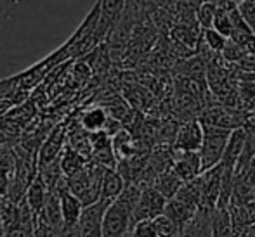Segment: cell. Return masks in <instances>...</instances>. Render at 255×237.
Listing matches in <instances>:
<instances>
[{"label": "cell", "mask_w": 255, "mask_h": 237, "mask_svg": "<svg viewBox=\"0 0 255 237\" xmlns=\"http://www.w3.org/2000/svg\"><path fill=\"white\" fill-rule=\"evenodd\" d=\"M104 170H106V166H103V164L96 163V161H92V163L87 161L84 168H80L77 173L68 177V187L84 203V206L96 203L101 197Z\"/></svg>", "instance_id": "obj_1"}, {"label": "cell", "mask_w": 255, "mask_h": 237, "mask_svg": "<svg viewBox=\"0 0 255 237\" xmlns=\"http://www.w3.org/2000/svg\"><path fill=\"white\" fill-rule=\"evenodd\" d=\"M134 225V208H130L127 203H124L118 197L113 203H110L103 220L104 237L132 236Z\"/></svg>", "instance_id": "obj_2"}, {"label": "cell", "mask_w": 255, "mask_h": 237, "mask_svg": "<svg viewBox=\"0 0 255 237\" xmlns=\"http://www.w3.org/2000/svg\"><path fill=\"white\" fill-rule=\"evenodd\" d=\"M229 135H231V130H228V128L203 123V142L198 151L200 158H202L203 170H208V168L215 166L222 161Z\"/></svg>", "instance_id": "obj_3"}, {"label": "cell", "mask_w": 255, "mask_h": 237, "mask_svg": "<svg viewBox=\"0 0 255 237\" xmlns=\"http://www.w3.org/2000/svg\"><path fill=\"white\" fill-rule=\"evenodd\" d=\"M35 236H66L64 217L57 192H49L44 208L37 213Z\"/></svg>", "instance_id": "obj_4"}, {"label": "cell", "mask_w": 255, "mask_h": 237, "mask_svg": "<svg viewBox=\"0 0 255 237\" xmlns=\"http://www.w3.org/2000/svg\"><path fill=\"white\" fill-rule=\"evenodd\" d=\"M200 121L207 125H214V127L228 128V130H235V128L243 127L245 121V111L242 107L228 106V104L217 102L214 106H207L198 114Z\"/></svg>", "instance_id": "obj_5"}, {"label": "cell", "mask_w": 255, "mask_h": 237, "mask_svg": "<svg viewBox=\"0 0 255 237\" xmlns=\"http://www.w3.org/2000/svg\"><path fill=\"white\" fill-rule=\"evenodd\" d=\"M110 201L98 199L96 203L87 204L82 210L77 225L71 229L70 236H84V237H101L103 236V220Z\"/></svg>", "instance_id": "obj_6"}, {"label": "cell", "mask_w": 255, "mask_h": 237, "mask_svg": "<svg viewBox=\"0 0 255 237\" xmlns=\"http://www.w3.org/2000/svg\"><path fill=\"white\" fill-rule=\"evenodd\" d=\"M167 197L154 185H144L141 197L137 201V206L134 210V224L161 215L165 211V206H167Z\"/></svg>", "instance_id": "obj_7"}, {"label": "cell", "mask_w": 255, "mask_h": 237, "mask_svg": "<svg viewBox=\"0 0 255 237\" xmlns=\"http://www.w3.org/2000/svg\"><path fill=\"white\" fill-rule=\"evenodd\" d=\"M203 142V123L200 118H188L177 127L172 149L174 151H200Z\"/></svg>", "instance_id": "obj_8"}, {"label": "cell", "mask_w": 255, "mask_h": 237, "mask_svg": "<svg viewBox=\"0 0 255 237\" xmlns=\"http://www.w3.org/2000/svg\"><path fill=\"white\" fill-rule=\"evenodd\" d=\"M125 7H127V0H101V19H99L98 30H96L98 45L108 40L113 28L124 16Z\"/></svg>", "instance_id": "obj_9"}, {"label": "cell", "mask_w": 255, "mask_h": 237, "mask_svg": "<svg viewBox=\"0 0 255 237\" xmlns=\"http://www.w3.org/2000/svg\"><path fill=\"white\" fill-rule=\"evenodd\" d=\"M200 184H202V204L200 206L215 208L222 190V163L203 170L200 173Z\"/></svg>", "instance_id": "obj_10"}, {"label": "cell", "mask_w": 255, "mask_h": 237, "mask_svg": "<svg viewBox=\"0 0 255 237\" xmlns=\"http://www.w3.org/2000/svg\"><path fill=\"white\" fill-rule=\"evenodd\" d=\"M203 28L200 26L198 19H189V17H182L179 19L177 24L170 28V38L177 45L186 49H196L202 40Z\"/></svg>", "instance_id": "obj_11"}, {"label": "cell", "mask_w": 255, "mask_h": 237, "mask_svg": "<svg viewBox=\"0 0 255 237\" xmlns=\"http://www.w3.org/2000/svg\"><path fill=\"white\" fill-rule=\"evenodd\" d=\"M172 170L184 182L193 180L203 171L202 158L198 151H174L172 158Z\"/></svg>", "instance_id": "obj_12"}, {"label": "cell", "mask_w": 255, "mask_h": 237, "mask_svg": "<svg viewBox=\"0 0 255 237\" xmlns=\"http://www.w3.org/2000/svg\"><path fill=\"white\" fill-rule=\"evenodd\" d=\"M245 137H247V134L243 127L231 130L228 146H226V151H224V156H222V161H221L222 166H224L226 170L235 171V175H236V166H238L240 156H242L243 147H245Z\"/></svg>", "instance_id": "obj_13"}, {"label": "cell", "mask_w": 255, "mask_h": 237, "mask_svg": "<svg viewBox=\"0 0 255 237\" xmlns=\"http://www.w3.org/2000/svg\"><path fill=\"white\" fill-rule=\"evenodd\" d=\"M196 210H198V206H195V204L186 203V201L179 199V197H172V199L167 201V206H165L163 213L177 225L179 232H181V236H182V231H184L186 224L191 220L193 215L196 213Z\"/></svg>", "instance_id": "obj_14"}, {"label": "cell", "mask_w": 255, "mask_h": 237, "mask_svg": "<svg viewBox=\"0 0 255 237\" xmlns=\"http://www.w3.org/2000/svg\"><path fill=\"white\" fill-rule=\"evenodd\" d=\"M64 127H59L45 139V142L42 144L40 151H38V168L45 166V164L52 163L54 159L59 158V154L64 149Z\"/></svg>", "instance_id": "obj_15"}, {"label": "cell", "mask_w": 255, "mask_h": 237, "mask_svg": "<svg viewBox=\"0 0 255 237\" xmlns=\"http://www.w3.org/2000/svg\"><path fill=\"white\" fill-rule=\"evenodd\" d=\"M212 211H214V208L198 206V210L193 215V218L186 224L182 236H214Z\"/></svg>", "instance_id": "obj_16"}, {"label": "cell", "mask_w": 255, "mask_h": 237, "mask_svg": "<svg viewBox=\"0 0 255 237\" xmlns=\"http://www.w3.org/2000/svg\"><path fill=\"white\" fill-rule=\"evenodd\" d=\"M16 173V153L7 144L0 146V194L7 196L10 180Z\"/></svg>", "instance_id": "obj_17"}, {"label": "cell", "mask_w": 255, "mask_h": 237, "mask_svg": "<svg viewBox=\"0 0 255 237\" xmlns=\"http://www.w3.org/2000/svg\"><path fill=\"white\" fill-rule=\"evenodd\" d=\"M125 177L117 171L115 168H106L103 175V184H101V197L99 199L110 201L113 203L118 196L122 194V190L125 189Z\"/></svg>", "instance_id": "obj_18"}, {"label": "cell", "mask_w": 255, "mask_h": 237, "mask_svg": "<svg viewBox=\"0 0 255 237\" xmlns=\"http://www.w3.org/2000/svg\"><path fill=\"white\" fill-rule=\"evenodd\" d=\"M35 220L37 213L24 197L17 203V227L12 236H35Z\"/></svg>", "instance_id": "obj_19"}, {"label": "cell", "mask_w": 255, "mask_h": 237, "mask_svg": "<svg viewBox=\"0 0 255 237\" xmlns=\"http://www.w3.org/2000/svg\"><path fill=\"white\" fill-rule=\"evenodd\" d=\"M26 0H0V35L5 33L24 12Z\"/></svg>", "instance_id": "obj_20"}, {"label": "cell", "mask_w": 255, "mask_h": 237, "mask_svg": "<svg viewBox=\"0 0 255 237\" xmlns=\"http://www.w3.org/2000/svg\"><path fill=\"white\" fill-rule=\"evenodd\" d=\"M212 229L215 237H231L235 236L233 218L229 206H215L212 211Z\"/></svg>", "instance_id": "obj_21"}, {"label": "cell", "mask_w": 255, "mask_h": 237, "mask_svg": "<svg viewBox=\"0 0 255 237\" xmlns=\"http://www.w3.org/2000/svg\"><path fill=\"white\" fill-rule=\"evenodd\" d=\"M182 184H184V180H182V178L179 177V175L175 173L172 168L161 171V173L158 175V177L154 178V182H153L154 187L160 190V192L163 194L167 199H172V197L179 192V189L182 187Z\"/></svg>", "instance_id": "obj_22"}, {"label": "cell", "mask_w": 255, "mask_h": 237, "mask_svg": "<svg viewBox=\"0 0 255 237\" xmlns=\"http://www.w3.org/2000/svg\"><path fill=\"white\" fill-rule=\"evenodd\" d=\"M47 197H49V187H47V184H45L44 178L40 177V173H38L37 177L31 180L30 187L26 190V201L35 210V213H38V211L44 208Z\"/></svg>", "instance_id": "obj_23"}, {"label": "cell", "mask_w": 255, "mask_h": 237, "mask_svg": "<svg viewBox=\"0 0 255 237\" xmlns=\"http://www.w3.org/2000/svg\"><path fill=\"white\" fill-rule=\"evenodd\" d=\"M59 161H61V168H63L64 175L70 177V175L77 173L80 168H84L85 164H87V156L78 153L77 149H73V147L68 144L63 149V153H61Z\"/></svg>", "instance_id": "obj_24"}, {"label": "cell", "mask_w": 255, "mask_h": 237, "mask_svg": "<svg viewBox=\"0 0 255 237\" xmlns=\"http://www.w3.org/2000/svg\"><path fill=\"white\" fill-rule=\"evenodd\" d=\"M108 118H110V114H108L106 107H92L80 116V125L87 132H98L104 128Z\"/></svg>", "instance_id": "obj_25"}, {"label": "cell", "mask_w": 255, "mask_h": 237, "mask_svg": "<svg viewBox=\"0 0 255 237\" xmlns=\"http://www.w3.org/2000/svg\"><path fill=\"white\" fill-rule=\"evenodd\" d=\"M106 111L110 116H113L115 120H118L122 125H127V123H132V121H134V111H132V107L128 106L122 97L111 99L110 102L106 104Z\"/></svg>", "instance_id": "obj_26"}, {"label": "cell", "mask_w": 255, "mask_h": 237, "mask_svg": "<svg viewBox=\"0 0 255 237\" xmlns=\"http://www.w3.org/2000/svg\"><path fill=\"white\" fill-rule=\"evenodd\" d=\"M202 42L210 50H214V52H217V54H222L226 45H228L229 38L224 37V35L215 30V28H205L202 33Z\"/></svg>", "instance_id": "obj_27"}, {"label": "cell", "mask_w": 255, "mask_h": 237, "mask_svg": "<svg viewBox=\"0 0 255 237\" xmlns=\"http://www.w3.org/2000/svg\"><path fill=\"white\" fill-rule=\"evenodd\" d=\"M217 12V3L215 2H200L196 7V19H198L200 26L203 28H212L214 24V17Z\"/></svg>", "instance_id": "obj_28"}, {"label": "cell", "mask_w": 255, "mask_h": 237, "mask_svg": "<svg viewBox=\"0 0 255 237\" xmlns=\"http://www.w3.org/2000/svg\"><path fill=\"white\" fill-rule=\"evenodd\" d=\"M243 21L249 24V28L255 33V0H240L236 3Z\"/></svg>", "instance_id": "obj_29"}, {"label": "cell", "mask_w": 255, "mask_h": 237, "mask_svg": "<svg viewBox=\"0 0 255 237\" xmlns=\"http://www.w3.org/2000/svg\"><path fill=\"white\" fill-rule=\"evenodd\" d=\"M19 90L21 88H19V83H17L16 75L0 80V99H12Z\"/></svg>", "instance_id": "obj_30"}, {"label": "cell", "mask_w": 255, "mask_h": 237, "mask_svg": "<svg viewBox=\"0 0 255 237\" xmlns=\"http://www.w3.org/2000/svg\"><path fill=\"white\" fill-rule=\"evenodd\" d=\"M16 106V102H14V99H0V116H3V114L9 113L12 107Z\"/></svg>", "instance_id": "obj_31"}, {"label": "cell", "mask_w": 255, "mask_h": 237, "mask_svg": "<svg viewBox=\"0 0 255 237\" xmlns=\"http://www.w3.org/2000/svg\"><path fill=\"white\" fill-rule=\"evenodd\" d=\"M9 141H10V137H9V135H5L2 130H0V146H3V144H7Z\"/></svg>", "instance_id": "obj_32"}, {"label": "cell", "mask_w": 255, "mask_h": 237, "mask_svg": "<svg viewBox=\"0 0 255 237\" xmlns=\"http://www.w3.org/2000/svg\"><path fill=\"white\" fill-rule=\"evenodd\" d=\"M235 2H236V3H238V2H240V0H235Z\"/></svg>", "instance_id": "obj_33"}]
</instances>
